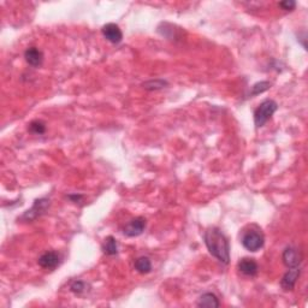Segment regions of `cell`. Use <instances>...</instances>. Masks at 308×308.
Here are the masks:
<instances>
[{
  "label": "cell",
  "instance_id": "cell-11",
  "mask_svg": "<svg viewBox=\"0 0 308 308\" xmlns=\"http://www.w3.org/2000/svg\"><path fill=\"white\" fill-rule=\"evenodd\" d=\"M25 62L33 67H38L44 63V53L37 47H28L24 52Z\"/></svg>",
  "mask_w": 308,
  "mask_h": 308
},
{
  "label": "cell",
  "instance_id": "cell-1",
  "mask_svg": "<svg viewBox=\"0 0 308 308\" xmlns=\"http://www.w3.org/2000/svg\"><path fill=\"white\" fill-rule=\"evenodd\" d=\"M204 241L208 252L221 264L227 265L230 262V243L227 237L219 227L211 226L205 231Z\"/></svg>",
  "mask_w": 308,
  "mask_h": 308
},
{
  "label": "cell",
  "instance_id": "cell-17",
  "mask_svg": "<svg viewBox=\"0 0 308 308\" xmlns=\"http://www.w3.org/2000/svg\"><path fill=\"white\" fill-rule=\"evenodd\" d=\"M28 130L34 135H43L46 133V123L40 120H35L29 123Z\"/></svg>",
  "mask_w": 308,
  "mask_h": 308
},
{
  "label": "cell",
  "instance_id": "cell-16",
  "mask_svg": "<svg viewBox=\"0 0 308 308\" xmlns=\"http://www.w3.org/2000/svg\"><path fill=\"white\" fill-rule=\"evenodd\" d=\"M270 88H271V82H268V81L256 82L255 85L252 86V89H250V92H249V96L250 98H253V96L259 95V94H261V93L268 91Z\"/></svg>",
  "mask_w": 308,
  "mask_h": 308
},
{
  "label": "cell",
  "instance_id": "cell-8",
  "mask_svg": "<svg viewBox=\"0 0 308 308\" xmlns=\"http://www.w3.org/2000/svg\"><path fill=\"white\" fill-rule=\"evenodd\" d=\"M101 34L106 40L110 41L111 44H120L123 40V33L121 28L114 23H107L101 28Z\"/></svg>",
  "mask_w": 308,
  "mask_h": 308
},
{
  "label": "cell",
  "instance_id": "cell-18",
  "mask_svg": "<svg viewBox=\"0 0 308 308\" xmlns=\"http://www.w3.org/2000/svg\"><path fill=\"white\" fill-rule=\"evenodd\" d=\"M87 287H88V285H87L86 282L75 281L72 282L71 285H70V290H71V293H73L75 295H82L86 293Z\"/></svg>",
  "mask_w": 308,
  "mask_h": 308
},
{
  "label": "cell",
  "instance_id": "cell-19",
  "mask_svg": "<svg viewBox=\"0 0 308 308\" xmlns=\"http://www.w3.org/2000/svg\"><path fill=\"white\" fill-rule=\"evenodd\" d=\"M278 6L284 11H293L296 8V3L293 2V0H284V2L279 3Z\"/></svg>",
  "mask_w": 308,
  "mask_h": 308
},
{
  "label": "cell",
  "instance_id": "cell-14",
  "mask_svg": "<svg viewBox=\"0 0 308 308\" xmlns=\"http://www.w3.org/2000/svg\"><path fill=\"white\" fill-rule=\"evenodd\" d=\"M134 267L141 275H147L152 271V262L147 256H140L135 260Z\"/></svg>",
  "mask_w": 308,
  "mask_h": 308
},
{
  "label": "cell",
  "instance_id": "cell-10",
  "mask_svg": "<svg viewBox=\"0 0 308 308\" xmlns=\"http://www.w3.org/2000/svg\"><path fill=\"white\" fill-rule=\"evenodd\" d=\"M237 268L243 276L247 277H255L259 272L258 262L252 258H243L241 259L237 264Z\"/></svg>",
  "mask_w": 308,
  "mask_h": 308
},
{
  "label": "cell",
  "instance_id": "cell-3",
  "mask_svg": "<svg viewBox=\"0 0 308 308\" xmlns=\"http://www.w3.org/2000/svg\"><path fill=\"white\" fill-rule=\"evenodd\" d=\"M278 110V104L272 99H265L254 111L255 128H262Z\"/></svg>",
  "mask_w": 308,
  "mask_h": 308
},
{
  "label": "cell",
  "instance_id": "cell-12",
  "mask_svg": "<svg viewBox=\"0 0 308 308\" xmlns=\"http://www.w3.org/2000/svg\"><path fill=\"white\" fill-rule=\"evenodd\" d=\"M197 304L199 307H206V308H218L220 306L219 298L217 297L216 294L213 293H205L199 297Z\"/></svg>",
  "mask_w": 308,
  "mask_h": 308
},
{
  "label": "cell",
  "instance_id": "cell-5",
  "mask_svg": "<svg viewBox=\"0 0 308 308\" xmlns=\"http://www.w3.org/2000/svg\"><path fill=\"white\" fill-rule=\"evenodd\" d=\"M282 260H283V264L288 268L298 267L301 261H302V253L296 247L289 246L284 249L283 254H282Z\"/></svg>",
  "mask_w": 308,
  "mask_h": 308
},
{
  "label": "cell",
  "instance_id": "cell-13",
  "mask_svg": "<svg viewBox=\"0 0 308 308\" xmlns=\"http://www.w3.org/2000/svg\"><path fill=\"white\" fill-rule=\"evenodd\" d=\"M102 252L105 253L106 255H117L118 254V243L117 240L114 239L113 236H107L104 241V243H102L101 246Z\"/></svg>",
  "mask_w": 308,
  "mask_h": 308
},
{
  "label": "cell",
  "instance_id": "cell-15",
  "mask_svg": "<svg viewBox=\"0 0 308 308\" xmlns=\"http://www.w3.org/2000/svg\"><path fill=\"white\" fill-rule=\"evenodd\" d=\"M169 86V82L163 79H156L149 80V81L143 82L142 87L146 91H159V89H164Z\"/></svg>",
  "mask_w": 308,
  "mask_h": 308
},
{
  "label": "cell",
  "instance_id": "cell-9",
  "mask_svg": "<svg viewBox=\"0 0 308 308\" xmlns=\"http://www.w3.org/2000/svg\"><path fill=\"white\" fill-rule=\"evenodd\" d=\"M300 275H301L300 266H298V267L289 268L281 279L282 289H283V290H285V291L294 290V288L297 283V279H298V277H300Z\"/></svg>",
  "mask_w": 308,
  "mask_h": 308
},
{
  "label": "cell",
  "instance_id": "cell-6",
  "mask_svg": "<svg viewBox=\"0 0 308 308\" xmlns=\"http://www.w3.org/2000/svg\"><path fill=\"white\" fill-rule=\"evenodd\" d=\"M147 221L143 217H136L134 219H131L127 225L124 226L123 233L125 236L128 237H136L140 236L146 229Z\"/></svg>",
  "mask_w": 308,
  "mask_h": 308
},
{
  "label": "cell",
  "instance_id": "cell-20",
  "mask_svg": "<svg viewBox=\"0 0 308 308\" xmlns=\"http://www.w3.org/2000/svg\"><path fill=\"white\" fill-rule=\"evenodd\" d=\"M67 199H70L72 202H75V204H77V202H81L82 199H83V195L81 194H69L67 195Z\"/></svg>",
  "mask_w": 308,
  "mask_h": 308
},
{
  "label": "cell",
  "instance_id": "cell-4",
  "mask_svg": "<svg viewBox=\"0 0 308 308\" xmlns=\"http://www.w3.org/2000/svg\"><path fill=\"white\" fill-rule=\"evenodd\" d=\"M50 206H51V200L48 198L36 199V200L34 201L31 208L25 211L24 213L18 218V220L33 221L35 219H37L38 217H41L43 214L46 213V211L50 208Z\"/></svg>",
  "mask_w": 308,
  "mask_h": 308
},
{
  "label": "cell",
  "instance_id": "cell-2",
  "mask_svg": "<svg viewBox=\"0 0 308 308\" xmlns=\"http://www.w3.org/2000/svg\"><path fill=\"white\" fill-rule=\"evenodd\" d=\"M241 243L249 252H258L265 245V236L259 227L252 225L250 229L243 231Z\"/></svg>",
  "mask_w": 308,
  "mask_h": 308
},
{
  "label": "cell",
  "instance_id": "cell-7",
  "mask_svg": "<svg viewBox=\"0 0 308 308\" xmlns=\"http://www.w3.org/2000/svg\"><path fill=\"white\" fill-rule=\"evenodd\" d=\"M60 262H62V256H60L59 253L53 252V250L44 253V254L37 259L38 266H41V267L45 270L57 268L58 266L60 265Z\"/></svg>",
  "mask_w": 308,
  "mask_h": 308
}]
</instances>
